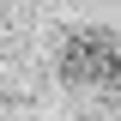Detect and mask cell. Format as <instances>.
<instances>
[{
	"instance_id": "1",
	"label": "cell",
	"mask_w": 121,
	"mask_h": 121,
	"mask_svg": "<svg viewBox=\"0 0 121 121\" xmlns=\"http://www.w3.org/2000/svg\"><path fill=\"white\" fill-rule=\"evenodd\" d=\"M55 73L73 91H91V97H97V91H115L121 85V36L109 24H73L60 36Z\"/></svg>"
}]
</instances>
